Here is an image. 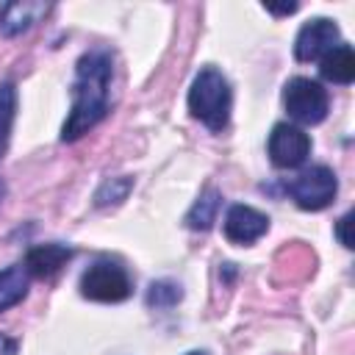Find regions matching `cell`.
<instances>
[{
  "label": "cell",
  "mask_w": 355,
  "mask_h": 355,
  "mask_svg": "<svg viewBox=\"0 0 355 355\" xmlns=\"http://www.w3.org/2000/svg\"><path fill=\"white\" fill-rule=\"evenodd\" d=\"M108 92H111V55L105 50H92L80 55L72 86V111L61 128V141L80 139L105 116Z\"/></svg>",
  "instance_id": "cell-1"
},
{
  "label": "cell",
  "mask_w": 355,
  "mask_h": 355,
  "mask_svg": "<svg viewBox=\"0 0 355 355\" xmlns=\"http://www.w3.org/2000/svg\"><path fill=\"white\" fill-rule=\"evenodd\" d=\"M189 111L194 119H200L211 130H222L230 116V86L225 75L214 67H205L197 72L191 89H189Z\"/></svg>",
  "instance_id": "cell-2"
},
{
  "label": "cell",
  "mask_w": 355,
  "mask_h": 355,
  "mask_svg": "<svg viewBox=\"0 0 355 355\" xmlns=\"http://www.w3.org/2000/svg\"><path fill=\"white\" fill-rule=\"evenodd\" d=\"M80 294L94 302H122L130 297V277L116 261H97L83 272Z\"/></svg>",
  "instance_id": "cell-3"
},
{
  "label": "cell",
  "mask_w": 355,
  "mask_h": 355,
  "mask_svg": "<svg viewBox=\"0 0 355 355\" xmlns=\"http://www.w3.org/2000/svg\"><path fill=\"white\" fill-rule=\"evenodd\" d=\"M286 191L302 211H322L336 200L338 180L327 166H311L286 183Z\"/></svg>",
  "instance_id": "cell-4"
},
{
  "label": "cell",
  "mask_w": 355,
  "mask_h": 355,
  "mask_svg": "<svg viewBox=\"0 0 355 355\" xmlns=\"http://www.w3.org/2000/svg\"><path fill=\"white\" fill-rule=\"evenodd\" d=\"M283 105L297 122L316 125L327 116V92L311 78H291L283 89Z\"/></svg>",
  "instance_id": "cell-5"
},
{
  "label": "cell",
  "mask_w": 355,
  "mask_h": 355,
  "mask_svg": "<svg viewBox=\"0 0 355 355\" xmlns=\"http://www.w3.org/2000/svg\"><path fill=\"white\" fill-rule=\"evenodd\" d=\"M311 153V139L305 130H300L297 125L280 122L272 128L269 133V158L275 166L280 169H294L300 166Z\"/></svg>",
  "instance_id": "cell-6"
},
{
  "label": "cell",
  "mask_w": 355,
  "mask_h": 355,
  "mask_svg": "<svg viewBox=\"0 0 355 355\" xmlns=\"http://www.w3.org/2000/svg\"><path fill=\"white\" fill-rule=\"evenodd\" d=\"M338 42V25L327 17H316V19H308L300 33H297V42H294V55L297 61H313L324 53H330Z\"/></svg>",
  "instance_id": "cell-7"
},
{
  "label": "cell",
  "mask_w": 355,
  "mask_h": 355,
  "mask_svg": "<svg viewBox=\"0 0 355 355\" xmlns=\"http://www.w3.org/2000/svg\"><path fill=\"white\" fill-rule=\"evenodd\" d=\"M266 230H269V216L250 205H233L225 216V236L233 244H252Z\"/></svg>",
  "instance_id": "cell-8"
},
{
  "label": "cell",
  "mask_w": 355,
  "mask_h": 355,
  "mask_svg": "<svg viewBox=\"0 0 355 355\" xmlns=\"http://www.w3.org/2000/svg\"><path fill=\"white\" fill-rule=\"evenodd\" d=\"M50 14V3L22 0V3H6L0 8V33L3 36H19L31 31L36 22H42Z\"/></svg>",
  "instance_id": "cell-9"
},
{
  "label": "cell",
  "mask_w": 355,
  "mask_h": 355,
  "mask_svg": "<svg viewBox=\"0 0 355 355\" xmlns=\"http://www.w3.org/2000/svg\"><path fill=\"white\" fill-rule=\"evenodd\" d=\"M69 258H72V250L67 244H39L28 250L25 272L33 277H53Z\"/></svg>",
  "instance_id": "cell-10"
},
{
  "label": "cell",
  "mask_w": 355,
  "mask_h": 355,
  "mask_svg": "<svg viewBox=\"0 0 355 355\" xmlns=\"http://www.w3.org/2000/svg\"><path fill=\"white\" fill-rule=\"evenodd\" d=\"M322 78L333 80V83H352L355 78V55L349 44H336L330 53L322 55V67H319Z\"/></svg>",
  "instance_id": "cell-11"
},
{
  "label": "cell",
  "mask_w": 355,
  "mask_h": 355,
  "mask_svg": "<svg viewBox=\"0 0 355 355\" xmlns=\"http://www.w3.org/2000/svg\"><path fill=\"white\" fill-rule=\"evenodd\" d=\"M28 294V272L22 266H8L0 272V311H8L11 305L22 302Z\"/></svg>",
  "instance_id": "cell-12"
},
{
  "label": "cell",
  "mask_w": 355,
  "mask_h": 355,
  "mask_svg": "<svg viewBox=\"0 0 355 355\" xmlns=\"http://www.w3.org/2000/svg\"><path fill=\"white\" fill-rule=\"evenodd\" d=\"M219 191H214V189H208L194 205H191V211L186 214V225L191 227V230H208L214 222H216V211H219Z\"/></svg>",
  "instance_id": "cell-13"
},
{
  "label": "cell",
  "mask_w": 355,
  "mask_h": 355,
  "mask_svg": "<svg viewBox=\"0 0 355 355\" xmlns=\"http://www.w3.org/2000/svg\"><path fill=\"white\" fill-rule=\"evenodd\" d=\"M14 114H17V89H14V83H3L0 86V158H3L6 144H8Z\"/></svg>",
  "instance_id": "cell-14"
},
{
  "label": "cell",
  "mask_w": 355,
  "mask_h": 355,
  "mask_svg": "<svg viewBox=\"0 0 355 355\" xmlns=\"http://www.w3.org/2000/svg\"><path fill=\"white\" fill-rule=\"evenodd\" d=\"M130 189H133V180H130V178H111V180H105V183L100 186L94 202H97L100 208H103V205H116V202H122V200L128 197Z\"/></svg>",
  "instance_id": "cell-15"
},
{
  "label": "cell",
  "mask_w": 355,
  "mask_h": 355,
  "mask_svg": "<svg viewBox=\"0 0 355 355\" xmlns=\"http://www.w3.org/2000/svg\"><path fill=\"white\" fill-rule=\"evenodd\" d=\"M180 300V286H175V283H153L150 286V291H147V302L150 305H155V308H169V305H175Z\"/></svg>",
  "instance_id": "cell-16"
},
{
  "label": "cell",
  "mask_w": 355,
  "mask_h": 355,
  "mask_svg": "<svg viewBox=\"0 0 355 355\" xmlns=\"http://www.w3.org/2000/svg\"><path fill=\"white\" fill-rule=\"evenodd\" d=\"M349 222H352V216H349V214H344V216L338 219V225H336V233H338V241H341L344 247H352V241H349V233H347V227H349Z\"/></svg>",
  "instance_id": "cell-17"
},
{
  "label": "cell",
  "mask_w": 355,
  "mask_h": 355,
  "mask_svg": "<svg viewBox=\"0 0 355 355\" xmlns=\"http://www.w3.org/2000/svg\"><path fill=\"white\" fill-rule=\"evenodd\" d=\"M0 355H17V341L0 333Z\"/></svg>",
  "instance_id": "cell-18"
},
{
  "label": "cell",
  "mask_w": 355,
  "mask_h": 355,
  "mask_svg": "<svg viewBox=\"0 0 355 355\" xmlns=\"http://www.w3.org/2000/svg\"><path fill=\"white\" fill-rule=\"evenodd\" d=\"M266 11H272V14H277V17H283V14H294L297 11V3H288V6H263Z\"/></svg>",
  "instance_id": "cell-19"
},
{
  "label": "cell",
  "mask_w": 355,
  "mask_h": 355,
  "mask_svg": "<svg viewBox=\"0 0 355 355\" xmlns=\"http://www.w3.org/2000/svg\"><path fill=\"white\" fill-rule=\"evenodd\" d=\"M3 194H6V183L0 180V200H3Z\"/></svg>",
  "instance_id": "cell-20"
},
{
  "label": "cell",
  "mask_w": 355,
  "mask_h": 355,
  "mask_svg": "<svg viewBox=\"0 0 355 355\" xmlns=\"http://www.w3.org/2000/svg\"><path fill=\"white\" fill-rule=\"evenodd\" d=\"M189 355H205V352H189Z\"/></svg>",
  "instance_id": "cell-21"
}]
</instances>
